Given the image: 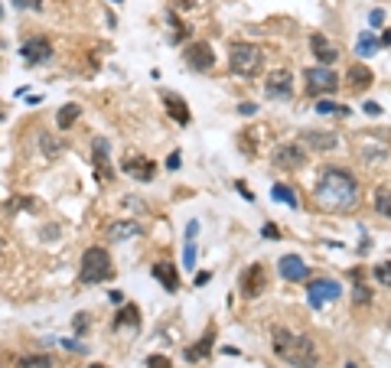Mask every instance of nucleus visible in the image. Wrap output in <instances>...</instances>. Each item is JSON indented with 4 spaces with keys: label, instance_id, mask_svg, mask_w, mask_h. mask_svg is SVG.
I'll use <instances>...</instances> for the list:
<instances>
[{
    "label": "nucleus",
    "instance_id": "5fc2aeb1",
    "mask_svg": "<svg viewBox=\"0 0 391 368\" xmlns=\"http://www.w3.org/2000/svg\"><path fill=\"white\" fill-rule=\"evenodd\" d=\"M111 3H121V0H111Z\"/></svg>",
    "mask_w": 391,
    "mask_h": 368
},
{
    "label": "nucleus",
    "instance_id": "7ed1b4c3",
    "mask_svg": "<svg viewBox=\"0 0 391 368\" xmlns=\"http://www.w3.org/2000/svg\"><path fill=\"white\" fill-rule=\"evenodd\" d=\"M111 277H114V264H111V255L105 251V248H88L85 255H82V268H78V281L85 283H108Z\"/></svg>",
    "mask_w": 391,
    "mask_h": 368
},
{
    "label": "nucleus",
    "instance_id": "864d4df0",
    "mask_svg": "<svg viewBox=\"0 0 391 368\" xmlns=\"http://www.w3.org/2000/svg\"><path fill=\"white\" fill-rule=\"evenodd\" d=\"M346 368H355V365H352V362H346Z\"/></svg>",
    "mask_w": 391,
    "mask_h": 368
},
{
    "label": "nucleus",
    "instance_id": "a19ab883",
    "mask_svg": "<svg viewBox=\"0 0 391 368\" xmlns=\"http://www.w3.org/2000/svg\"><path fill=\"white\" fill-rule=\"evenodd\" d=\"M62 349H69V352H85V345L72 343V339H62Z\"/></svg>",
    "mask_w": 391,
    "mask_h": 368
},
{
    "label": "nucleus",
    "instance_id": "1a4fd4ad",
    "mask_svg": "<svg viewBox=\"0 0 391 368\" xmlns=\"http://www.w3.org/2000/svg\"><path fill=\"white\" fill-rule=\"evenodd\" d=\"M186 65L193 69V72H209L212 65H215V52L209 43H189V50H186Z\"/></svg>",
    "mask_w": 391,
    "mask_h": 368
},
{
    "label": "nucleus",
    "instance_id": "c756f323",
    "mask_svg": "<svg viewBox=\"0 0 391 368\" xmlns=\"http://www.w3.org/2000/svg\"><path fill=\"white\" fill-rule=\"evenodd\" d=\"M317 114H349L346 108H339L336 101H330V98H319L317 101Z\"/></svg>",
    "mask_w": 391,
    "mask_h": 368
},
{
    "label": "nucleus",
    "instance_id": "4468645a",
    "mask_svg": "<svg viewBox=\"0 0 391 368\" xmlns=\"http://www.w3.org/2000/svg\"><path fill=\"white\" fill-rule=\"evenodd\" d=\"M268 287V277H264V268L261 264H251V268L244 270V277H242V294L251 300V296H257L261 290Z\"/></svg>",
    "mask_w": 391,
    "mask_h": 368
},
{
    "label": "nucleus",
    "instance_id": "c85d7f7f",
    "mask_svg": "<svg viewBox=\"0 0 391 368\" xmlns=\"http://www.w3.org/2000/svg\"><path fill=\"white\" fill-rule=\"evenodd\" d=\"M375 281H379L381 287H388V290H391V261H381V264H375Z\"/></svg>",
    "mask_w": 391,
    "mask_h": 368
},
{
    "label": "nucleus",
    "instance_id": "20e7f679",
    "mask_svg": "<svg viewBox=\"0 0 391 368\" xmlns=\"http://www.w3.org/2000/svg\"><path fill=\"white\" fill-rule=\"evenodd\" d=\"M229 69L238 78H251V75L261 72V50L251 46V43H235L232 52H229Z\"/></svg>",
    "mask_w": 391,
    "mask_h": 368
},
{
    "label": "nucleus",
    "instance_id": "f8f14e48",
    "mask_svg": "<svg viewBox=\"0 0 391 368\" xmlns=\"http://www.w3.org/2000/svg\"><path fill=\"white\" fill-rule=\"evenodd\" d=\"M277 270H281L284 281H290V283H304L310 277V268H306V261L300 255H284L277 261Z\"/></svg>",
    "mask_w": 391,
    "mask_h": 368
},
{
    "label": "nucleus",
    "instance_id": "7c9ffc66",
    "mask_svg": "<svg viewBox=\"0 0 391 368\" xmlns=\"http://www.w3.org/2000/svg\"><path fill=\"white\" fill-rule=\"evenodd\" d=\"M352 300L359 303V307H366V303H372V290H368L366 283H355V287H352Z\"/></svg>",
    "mask_w": 391,
    "mask_h": 368
},
{
    "label": "nucleus",
    "instance_id": "cd10ccee",
    "mask_svg": "<svg viewBox=\"0 0 391 368\" xmlns=\"http://www.w3.org/2000/svg\"><path fill=\"white\" fill-rule=\"evenodd\" d=\"M375 50H379V39L372 36V33H362V36H359V56H375Z\"/></svg>",
    "mask_w": 391,
    "mask_h": 368
},
{
    "label": "nucleus",
    "instance_id": "09e8293b",
    "mask_svg": "<svg viewBox=\"0 0 391 368\" xmlns=\"http://www.w3.org/2000/svg\"><path fill=\"white\" fill-rule=\"evenodd\" d=\"M3 118H7V111H3V108H0V124H3Z\"/></svg>",
    "mask_w": 391,
    "mask_h": 368
},
{
    "label": "nucleus",
    "instance_id": "393cba45",
    "mask_svg": "<svg viewBox=\"0 0 391 368\" xmlns=\"http://www.w3.org/2000/svg\"><path fill=\"white\" fill-rule=\"evenodd\" d=\"M167 26H170V43H183L186 36H189V30H186V23L176 17V13H167Z\"/></svg>",
    "mask_w": 391,
    "mask_h": 368
},
{
    "label": "nucleus",
    "instance_id": "f704fd0d",
    "mask_svg": "<svg viewBox=\"0 0 391 368\" xmlns=\"http://www.w3.org/2000/svg\"><path fill=\"white\" fill-rule=\"evenodd\" d=\"M147 368H170V358H163V356H150V358H147Z\"/></svg>",
    "mask_w": 391,
    "mask_h": 368
},
{
    "label": "nucleus",
    "instance_id": "4c0bfd02",
    "mask_svg": "<svg viewBox=\"0 0 391 368\" xmlns=\"http://www.w3.org/2000/svg\"><path fill=\"white\" fill-rule=\"evenodd\" d=\"M264 238H268V241H277V238H281V232H277V225H264Z\"/></svg>",
    "mask_w": 391,
    "mask_h": 368
},
{
    "label": "nucleus",
    "instance_id": "ea45409f",
    "mask_svg": "<svg viewBox=\"0 0 391 368\" xmlns=\"http://www.w3.org/2000/svg\"><path fill=\"white\" fill-rule=\"evenodd\" d=\"M167 170H180V150H173L167 157Z\"/></svg>",
    "mask_w": 391,
    "mask_h": 368
},
{
    "label": "nucleus",
    "instance_id": "72a5a7b5",
    "mask_svg": "<svg viewBox=\"0 0 391 368\" xmlns=\"http://www.w3.org/2000/svg\"><path fill=\"white\" fill-rule=\"evenodd\" d=\"M238 114H242V118H251V114H257V105L255 101H242V105H238Z\"/></svg>",
    "mask_w": 391,
    "mask_h": 368
},
{
    "label": "nucleus",
    "instance_id": "9d476101",
    "mask_svg": "<svg viewBox=\"0 0 391 368\" xmlns=\"http://www.w3.org/2000/svg\"><path fill=\"white\" fill-rule=\"evenodd\" d=\"M264 95H268V98H277V101H287L293 95V75L287 72V69L271 72L268 82H264Z\"/></svg>",
    "mask_w": 391,
    "mask_h": 368
},
{
    "label": "nucleus",
    "instance_id": "aec40b11",
    "mask_svg": "<svg viewBox=\"0 0 391 368\" xmlns=\"http://www.w3.org/2000/svg\"><path fill=\"white\" fill-rule=\"evenodd\" d=\"M78 118H82V105H62V108L56 111V127H59V131H72Z\"/></svg>",
    "mask_w": 391,
    "mask_h": 368
},
{
    "label": "nucleus",
    "instance_id": "412c9836",
    "mask_svg": "<svg viewBox=\"0 0 391 368\" xmlns=\"http://www.w3.org/2000/svg\"><path fill=\"white\" fill-rule=\"evenodd\" d=\"M372 78H375V75H372V69H366V65H352V69H349V88H352V91H366V88L372 85Z\"/></svg>",
    "mask_w": 391,
    "mask_h": 368
},
{
    "label": "nucleus",
    "instance_id": "0eeeda50",
    "mask_svg": "<svg viewBox=\"0 0 391 368\" xmlns=\"http://www.w3.org/2000/svg\"><path fill=\"white\" fill-rule=\"evenodd\" d=\"M274 166L277 170H284V173H293V170H300L306 163V150H304V144H281V147L274 150Z\"/></svg>",
    "mask_w": 391,
    "mask_h": 368
},
{
    "label": "nucleus",
    "instance_id": "a878e982",
    "mask_svg": "<svg viewBox=\"0 0 391 368\" xmlns=\"http://www.w3.org/2000/svg\"><path fill=\"white\" fill-rule=\"evenodd\" d=\"M375 212H379L381 219L391 221V193L388 189H375Z\"/></svg>",
    "mask_w": 391,
    "mask_h": 368
},
{
    "label": "nucleus",
    "instance_id": "423d86ee",
    "mask_svg": "<svg viewBox=\"0 0 391 368\" xmlns=\"http://www.w3.org/2000/svg\"><path fill=\"white\" fill-rule=\"evenodd\" d=\"M306 91L310 95H332L339 88V75L332 72L330 65H317V69H306Z\"/></svg>",
    "mask_w": 391,
    "mask_h": 368
},
{
    "label": "nucleus",
    "instance_id": "f3484780",
    "mask_svg": "<svg viewBox=\"0 0 391 368\" xmlns=\"http://www.w3.org/2000/svg\"><path fill=\"white\" fill-rule=\"evenodd\" d=\"M300 140L313 150H332L336 147V134H332V131H313V127H306V131H300Z\"/></svg>",
    "mask_w": 391,
    "mask_h": 368
},
{
    "label": "nucleus",
    "instance_id": "a211bd4d",
    "mask_svg": "<svg viewBox=\"0 0 391 368\" xmlns=\"http://www.w3.org/2000/svg\"><path fill=\"white\" fill-rule=\"evenodd\" d=\"M163 108H167V114H170L176 124H183V127L189 124V108H186V101L180 98V95L167 91V95H163Z\"/></svg>",
    "mask_w": 391,
    "mask_h": 368
},
{
    "label": "nucleus",
    "instance_id": "f257e3e1",
    "mask_svg": "<svg viewBox=\"0 0 391 368\" xmlns=\"http://www.w3.org/2000/svg\"><path fill=\"white\" fill-rule=\"evenodd\" d=\"M317 202L326 212H349L359 202V183L349 170L342 166H326L317 183Z\"/></svg>",
    "mask_w": 391,
    "mask_h": 368
},
{
    "label": "nucleus",
    "instance_id": "79ce46f5",
    "mask_svg": "<svg viewBox=\"0 0 391 368\" xmlns=\"http://www.w3.org/2000/svg\"><path fill=\"white\" fill-rule=\"evenodd\" d=\"M366 114H372V118H375V114H381V105H375V101H366Z\"/></svg>",
    "mask_w": 391,
    "mask_h": 368
},
{
    "label": "nucleus",
    "instance_id": "dca6fc26",
    "mask_svg": "<svg viewBox=\"0 0 391 368\" xmlns=\"http://www.w3.org/2000/svg\"><path fill=\"white\" fill-rule=\"evenodd\" d=\"M310 50H313V56L319 59V65H332V62L339 59L336 46H332V43L323 36V33H313V36H310Z\"/></svg>",
    "mask_w": 391,
    "mask_h": 368
},
{
    "label": "nucleus",
    "instance_id": "603ef678",
    "mask_svg": "<svg viewBox=\"0 0 391 368\" xmlns=\"http://www.w3.org/2000/svg\"><path fill=\"white\" fill-rule=\"evenodd\" d=\"M0 20H3V3H0Z\"/></svg>",
    "mask_w": 391,
    "mask_h": 368
},
{
    "label": "nucleus",
    "instance_id": "39448f33",
    "mask_svg": "<svg viewBox=\"0 0 391 368\" xmlns=\"http://www.w3.org/2000/svg\"><path fill=\"white\" fill-rule=\"evenodd\" d=\"M339 296H342V287H339V281H332V277L306 283V300H310V307L313 310H323L326 303H336Z\"/></svg>",
    "mask_w": 391,
    "mask_h": 368
},
{
    "label": "nucleus",
    "instance_id": "473e14b6",
    "mask_svg": "<svg viewBox=\"0 0 391 368\" xmlns=\"http://www.w3.org/2000/svg\"><path fill=\"white\" fill-rule=\"evenodd\" d=\"M39 144H43V150H46V157H56V153H59V144H56L49 134H39Z\"/></svg>",
    "mask_w": 391,
    "mask_h": 368
},
{
    "label": "nucleus",
    "instance_id": "de8ad7c7",
    "mask_svg": "<svg viewBox=\"0 0 391 368\" xmlns=\"http://www.w3.org/2000/svg\"><path fill=\"white\" fill-rule=\"evenodd\" d=\"M379 46H391V30H388V33H385V36L379 39Z\"/></svg>",
    "mask_w": 391,
    "mask_h": 368
},
{
    "label": "nucleus",
    "instance_id": "f03ea898",
    "mask_svg": "<svg viewBox=\"0 0 391 368\" xmlns=\"http://www.w3.org/2000/svg\"><path fill=\"white\" fill-rule=\"evenodd\" d=\"M271 349H274V356L281 358V362H287L293 368H317V362H319L313 339L304 336V332L284 329V326L271 329Z\"/></svg>",
    "mask_w": 391,
    "mask_h": 368
},
{
    "label": "nucleus",
    "instance_id": "c03bdc74",
    "mask_svg": "<svg viewBox=\"0 0 391 368\" xmlns=\"http://www.w3.org/2000/svg\"><path fill=\"white\" fill-rule=\"evenodd\" d=\"M235 189H238V193H242V196H244V199H248V202H255V196H251V189H244V186H242V183H235Z\"/></svg>",
    "mask_w": 391,
    "mask_h": 368
},
{
    "label": "nucleus",
    "instance_id": "2f4dec72",
    "mask_svg": "<svg viewBox=\"0 0 391 368\" xmlns=\"http://www.w3.org/2000/svg\"><path fill=\"white\" fill-rule=\"evenodd\" d=\"M13 10H43V0H10Z\"/></svg>",
    "mask_w": 391,
    "mask_h": 368
},
{
    "label": "nucleus",
    "instance_id": "9b49d317",
    "mask_svg": "<svg viewBox=\"0 0 391 368\" xmlns=\"http://www.w3.org/2000/svg\"><path fill=\"white\" fill-rule=\"evenodd\" d=\"M121 170L127 173V176H134L137 183H150V180L157 176V166H154L147 157H137V153H131V157L121 160Z\"/></svg>",
    "mask_w": 391,
    "mask_h": 368
},
{
    "label": "nucleus",
    "instance_id": "b1692460",
    "mask_svg": "<svg viewBox=\"0 0 391 368\" xmlns=\"http://www.w3.org/2000/svg\"><path fill=\"white\" fill-rule=\"evenodd\" d=\"M271 199H274V202H284V206H290V209H297V206H300L297 193H293V189H287V186H281V183L271 186Z\"/></svg>",
    "mask_w": 391,
    "mask_h": 368
},
{
    "label": "nucleus",
    "instance_id": "49530a36",
    "mask_svg": "<svg viewBox=\"0 0 391 368\" xmlns=\"http://www.w3.org/2000/svg\"><path fill=\"white\" fill-rule=\"evenodd\" d=\"M108 300H111V303H121V300H124V296H121V290H111V294H108Z\"/></svg>",
    "mask_w": 391,
    "mask_h": 368
},
{
    "label": "nucleus",
    "instance_id": "8fccbe9b",
    "mask_svg": "<svg viewBox=\"0 0 391 368\" xmlns=\"http://www.w3.org/2000/svg\"><path fill=\"white\" fill-rule=\"evenodd\" d=\"M88 368H108V365H101V362H95V365H88Z\"/></svg>",
    "mask_w": 391,
    "mask_h": 368
},
{
    "label": "nucleus",
    "instance_id": "4be33fe9",
    "mask_svg": "<svg viewBox=\"0 0 391 368\" xmlns=\"http://www.w3.org/2000/svg\"><path fill=\"white\" fill-rule=\"evenodd\" d=\"M212 343H215V332L209 329L206 336H202V343H199V345H189V349H186V358H189V362H199V358H206L209 352H212Z\"/></svg>",
    "mask_w": 391,
    "mask_h": 368
},
{
    "label": "nucleus",
    "instance_id": "37998d69",
    "mask_svg": "<svg viewBox=\"0 0 391 368\" xmlns=\"http://www.w3.org/2000/svg\"><path fill=\"white\" fill-rule=\"evenodd\" d=\"M209 277H212L209 270H202V274H196V287H202V283H209Z\"/></svg>",
    "mask_w": 391,
    "mask_h": 368
},
{
    "label": "nucleus",
    "instance_id": "3c124183",
    "mask_svg": "<svg viewBox=\"0 0 391 368\" xmlns=\"http://www.w3.org/2000/svg\"><path fill=\"white\" fill-rule=\"evenodd\" d=\"M3 248H7V245H3V238H0V255H3Z\"/></svg>",
    "mask_w": 391,
    "mask_h": 368
},
{
    "label": "nucleus",
    "instance_id": "e433bc0d",
    "mask_svg": "<svg viewBox=\"0 0 391 368\" xmlns=\"http://www.w3.org/2000/svg\"><path fill=\"white\" fill-rule=\"evenodd\" d=\"M85 329H88V313H78V316H75V332L82 336Z\"/></svg>",
    "mask_w": 391,
    "mask_h": 368
},
{
    "label": "nucleus",
    "instance_id": "a18cd8bd",
    "mask_svg": "<svg viewBox=\"0 0 391 368\" xmlns=\"http://www.w3.org/2000/svg\"><path fill=\"white\" fill-rule=\"evenodd\" d=\"M176 3H180V10H193L196 7V0H176Z\"/></svg>",
    "mask_w": 391,
    "mask_h": 368
},
{
    "label": "nucleus",
    "instance_id": "58836bf2",
    "mask_svg": "<svg viewBox=\"0 0 391 368\" xmlns=\"http://www.w3.org/2000/svg\"><path fill=\"white\" fill-rule=\"evenodd\" d=\"M368 23L381 26V23H385V10H372V13H368Z\"/></svg>",
    "mask_w": 391,
    "mask_h": 368
},
{
    "label": "nucleus",
    "instance_id": "ddd939ff",
    "mask_svg": "<svg viewBox=\"0 0 391 368\" xmlns=\"http://www.w3.org/2000/svg\"><path fill=\"white\" fill-rule=\"evenodd\" d=\"M92 163H95V170H98V180L108 183L111 180V144L105 137H95V140H92Z\"/></svg>",
    "mask_w": 391,
    "mask_h": 368
},
{
    "label": "nucleus",
    "instance_id": "c9c22d12",
    "mask_svg": "<svg viewBox=\"0 0 391 368\" xmlns=\"http://www.w3.org/2000/svg\"><path fill=\"white\" fill-rule=\"evenodd\" d=\"M186 268H196V245L193 241H186V261H183Z\"/></svg>",
    "mask_w": 391,
    "mask_h": 368
},
{
    "label": "nucleus",
    "instance_id": "6e6552de",
    "mask_svg": "<svg viewBox=\"0 0 391 368\" xmlns=\"http://www.w3.org/2000/svg\"><path fill=\"white\" fill-rule=\"evenodd\" d=\"M20 59L26 62V65H46L49 59H52V43H49L46 36H30L20 46Z\"/></svg>",
    "mask_w": 391,
    "mask_h": 368
},
{
    "label": "nucleus",
    "instance_id": "2eb2a0df",
    "mask_svg": "<svg viewBox=\"0 0 391 368\" xmlns=\"http://www.w3.org/2000/svg\"><path fill=\"white\" fill-rule=\"evenodd\" d=\"M137 235H144V225L134 219H121V221H111L108 225V238L111 241H131Z\"/></svg>",
    "mask_w": 391,
    "mask_h": 368
},
{
    "label": "nucleus",
    "instance_id": "5701e85b",
    "mask_svg": "<svg viewBox=\"0 0 391 368\" xmlns=\"http://www.w3.org/2000/svg\"><path fill=\"white\" fill-rule=\"evenodd\" d=\"M121 326H131V329H137L140 326V310L134 307V303H127V307L114 316V329H121Z\"/></svg>",
    "mask_w": 391,
    "mask_h": 368
},
{
    "label": "nucleus",
    "instance_id": "6ab92c4d",
    "mask_svg": "<svg viewBox=\"0 0 391 368\" xmlns=\"http://www.w3.org/2000/svg\"><path fill=\"white\" fill-rule=\"evenodd\" d=\"M154 277L163 283V290H170V294L180 290V274H176V268L167 264V261H157V264H154Z\"/></svg>",
    "mask_w": 391,
    "mask_h": 368
},
{
    "label": "nucleus",
    "instance_id": "bb28decb",
    "mask_svg": "<svg viewBox=\"0 0 391 368\" xmlns=\"http://www.w3.org/2000/svg\"><path fill=\"white\" fill-rule=\"evenodd\" d=\"M17 368H52V356H23Z\"/></svg>",
    "mask_w": 391,
    "mask_h": 368
}]
</instances>
